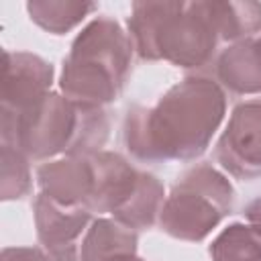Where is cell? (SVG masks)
<instances>
[{
  "label": "cell",
  "instance_id": "cell-16",
  "mask_svg": "<svg viewBox=\"0 0 261 261\" xmlns=\"http://www.w3.org/2000/svg\"><path fill=\"white\" fill-rule=\"evenodd\" d=\"M0 161H2V186H0V198L4 202L20 200L31 194L33 177H31V165L29 157L12 147L2 145L0 147Z\"/></svg>",
  "mask_w": 261,
  "mask_h": 261
},
{
  "label": "cell",
  "instance_id": "cell-3",
  "mask_svg": "<svg viewBox=\"0 0 261 261\" xmlns=\"http://www.w3.org/2000/svg\"><path fill=\"white\" fill-rule=\"evenodd\" d=\"M128 37L141 61H167L181 69L208 65L220 43L208 0L133 2Z\"/></svg>",
  "mask_w": 261,
  "mask_h": 261
},
{
  "label": "cell",
  "instance_id": "cell-2",
  "mask_svg": "<svg viewBox=\"0 0 261 261\" xmlns=\"http://www.w3.org/2000/svg\"><path fill=\"white\" fill-rule=\"evenodd\" d=\"M108 135L110 120L104 108L77 104L53 90L20 114H0L2 145L20 149L31 161L98 153Z\"/></svg>",
  "mask_w": 261,
  "mask_h": 261
},
{
  "label": "cell",
  "instance_id": "cell-18",
  "mask_svg": "<svg viewBox=\"0 0 261 261\" xmlns=\"http://www.w3.org/2000/svg\"><path fill=\"white\" fill-rule=\"evenodd\" d=\"M245 218L249 222V226L261 237V198H255L247 204L245 208Z\"/></svg>",
  "mask_w": 261,
  "mask_h": 261
},
{
  "label": "cell",
  "instance_id": "cell-11",
  "mask_svg": "<svg viewBox=\"0 0 261 261\" xmlns=\"http://www.w3.org/2000/svg\"><path fill=\"white\" fill-rule=\"evenodd\" d=\"M216 82L232 94H261V35L228 45L214 61Z\"/></svg>",
  "mask_w": 261,
  "mask_h": 261
},
{
  "label": "cell",
  "instance_id": "cell-7",
  "mask_svg": "<svg viewBox=\"0 0 261 261\" xmlns=\"http://www.w3.org/2000/svg\"><path fill=\"white\" fill-rule=\"evenodd\" d=\"M220 167L243 181L261 177V98L237 104L214 147Z\"/></svg>",
  "mask_w": 261,
  "mask_h": 261
},
{
  "label": "cell",
  "instance_id": "cell-1",
  "mask_svg": "<svg viewBox=\"0 0 261 261\" xmlns=\"http://www.w3.org/2000/svg\"><path fill=\"white\" fill-rule=\"evenodd\" d=\"M226 114V94L208 75H188L155 106H133L122 122L126 151L143 163L194 161L206 153Z\"/></svg>",
  "mask_w": 261,
  "mask_h": 261
},
{
  "label": "cell",
  "instance_id": "cell-5",
  "mask_svg": "<svg viewBox=\"0 0 261 261\" xmlns=\"http://www.w3.org/2000/svg\"><path fill=\"white\" fill-rule=\"evenodd\" d=\"M90 157L96 184L88 210L92 214H110V218L133 230L155 226L167 198L163 184L153 173L137 169L120 153L98 151Z\"/></svg>",
  "mask_w": 261,
  "mask_h": 261
},
{
  "label": "cell",
  "instance_id": "cell-4",
  "mask_svg": "<svg viewBox=\"0 0 261 261\" xmlns=\"http://www.w3.org/2000/svg\"><path fill=\"white\" fill-rule=\"evenodd\" d=\"M133 43L118 20L96 16L73 39L59 75V92L86 106L104 108L124 90L133 71Z\"/></svg>",
  "mask_w": 261,
  "mask_h": 261
},
{
  "label": "cell",
  "instance_id": "cell-17",
  "mask_svg": "<svg viewBox=\"0 0 261 261\" xmlns=\"http://www.w3.org/2000/svg\"><path fill=\"white\" fill-rule=\"evenodd\" d=\"M0 261H51L41 247H4Z\"/></svg>",
  "mask_w": 261,
  "mask_h": 261
},
{
  "label": "cell",
  "instance_id": "cell-14",
  "mask_svg": "<svg viewBox=\"0 0 261 261\" xmlns=\"http://www.w3.org/2000/svg\"><path fill=\"white\" fill-rule=\"evenodd\" d=\"M98 8L96 2H69V0H33L27 4L31 20L51 35H65L75 29L90 12Z\"/></svg>",
  "mask_w": 261,
  "mask_h": 261
},
{
  "label": "cell",
  "instance_id": "cell-9",
  "mask_svg": "<svg viewBox=\"0 0 261 261\" xmlns=\"http://www.w3.org/2000/svg\"><path fill=\"white\" fill-rule=\"evenodd\" d=\"M53 65L29 51H4L0 114H20L51 92Z\"/></svg>",
  "mask_w": 261,
  "mask_h": 261
},
{
  "label": "cell",
  "instance_id": "cell-6",
  "mask_svg": "<svg viewBox=\"0 0 261 261\" xmlns=\"http://www.w3.org/2000/svg\"><path fill=\"white\" fill-rule=\"evenodd\" d=\"M234 190L210 163H196L173 184L159 214V228L188 243L204 241L232 212Z\"/></svg>",
  "mask_w": 261,
  "mask_h": 261
},
{
  "label": "cell",
  "instance_id": "cell-8",
  "mask_svg": "<svg viewBox=\"0 0 261 261\" xmlns=\"http://www.w3.org/2000/svg\"><path fill=\"white\" fill-rule=\"evenodd\" d=\"M33 218L41 249L51 261H80V245L94 220L84 206H63L45 194L33 200Z\"/></svg>",
  "mask_w": 261,
  "mask_h": 261
},
{
  "label": "cell",
  "instance_id": "cell-13",
  "mask_svg": "<svg viewBox=\"0 0 261 261\" xmlns=\"http://www.w3.org/2000/svg\"><path fill=\"white\" fill-rule=\"evenodd\" d=\"M212 22L218 31L220 41L239 43L257 37L261 31V4L253 0H208Z\"/></svg>",
  "mask_w": 261,
  "mask_h": 261
},
{
  "label": "cell",
  "instance_id": "cell-19",
  "mask_svg": "<svg viewBox=\"0 0 261 261\" xmlns=\"http://www.w3.org/2000/svg\"><path fill=\"white\" fill-rule=\"evenodd\" d=\"M108 261H145V259H141L137 253H126V255H116V257H112Z\"/></svg>",
  "mask_w": 261,
  "mask_h": 261
},
{
  "label": "cell",
  "instance_id": "cell-15",
  "mask_svg": "<svg viewBox=\"0 0 261 261\" xmlns=\"http://www.w3.org/2000/svg\"><path fill=\"white\" fill-rule=\"evenodd\" d=\"M212 261H261V237L243 222H232L208 247Z\"/></svg>",
  "mask_w": 261,
  "mask_h": 261
},
{
  "label": "cell",
  "instance_id": "cell-10",
  "mask_svg": "<svg viewBox=\"0 0 261 261\" xmlns=\"http://www.w3.org/2000/svg\"><path fill=\"white\" fill-rule=\"evenodd\" d=\"M37 184L41 194L49 196L57 204L88 208L96 184L92 157L84 155L45 161L37 167Z\"/></svg>",
  "mask_w": 261,
  "mask_h": 261
},
{
  "label": "cell",
  "instance_id": "cell-12",
  "mask_svg": "<svg viewBox=\"0 0 261 261\" xmlns=\"http://www.w3.org/2000/svg\"><path fill=\"white\" fill-rule=\"evenodd\" d=\"M137 230L124 226L114 218L96 216L82 239L80 261H108L116 255L137 253Z\"/></svg>",
  "mask_w": 261,
  "mask_h": 261
}]
</instances>
